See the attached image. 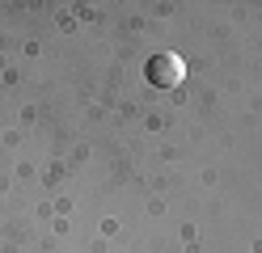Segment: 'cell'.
Instances as JSON below:
<instances>
[{"label": "cell", "instance_id": "obj_1", "mask_svg": "<svg viewBox=\"0 0 262 253\" xmlns=\"http://www.w3.org/2000/svg\"><path fill=\"white\" fill-rule=\"evenodd\" d=\"M144 76H148L152 89H178L186 80V59L178 51H157L148 59V67H144Z\"/></svg>", "mask_w": 262, "mask_h": 253}]
</instances>
